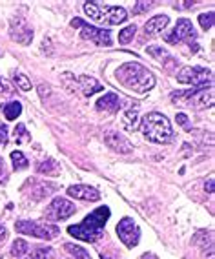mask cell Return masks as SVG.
<instances>
[{"label":"cell","instance_id":"1","mask_svg":"<svg viewBox=\"0 0 215 259\" xmlns=\"http://www.w3.org/2000/svg\"><path fill=\"white\" fill-rule=\"evenodd\" d=\"M115 79L122 84L124 88L135 93H148L155 86V77L148 68L139 62H126L115 71Z\"/></svg>","mask_w":215,"mask_h":259},{"label":"cell","instance_id":"2","mask_svg":"<svg viewBox=\"0 0 215 259\" xmlns=\"http://www.w3.org/2000/svg\"><path fill=\"white\" fill-rule=\"evenodd\" d=\"M110 215H111V212L108 206H99V208L93 210L90 215H86L78 225L68 227V234L73 236L75 239L93 243V241H97L102 236L104 225H106V221L110 219Z\"/></svg>","mask_w":215,"mask_h":259},{"label":"cell","instance_id":"3","mask_svg":"<svg viewBox=\"0 0 215 259\" xmlns=\"http://www.w3.org/2000/svg\"><path fill=\"white\" fill-rule=\"evenodd\" d=\"M141 130L144 137L151 143L166 144L174 139V128L169 124L168 117L157 113V111L144 115V119L141 120Z\"/></svg>","mask_w":215,"mask_h":259},{"label":"cell","instance_id":"4","mask_svg":"<svg viewBox=\"0 0 215 259\" xmlns=\"http://www.w3.org/2000/svg\"><path fill=\"white\" fill-rule=\"evenodd\" d=\"M177 80L183 84H192L193 88H206V84L211 86L213 75L208 68H202V66H186L177 71Z\"/></svg>","mask_w":215,"mask_h":259},{"label":"cell","instance_id":"5","mask_svg":"<svg viewBox=\"0 0 215 259\" xmlns=\"http://www.w3.org/2000/svg\"><path fill=\"white\" fill-rule=\"evenodd\" d=\"M15 228H17V232H20V234L37 237V239L50 241L59 236V227H55V225H46V223H40V221H17Z\"/></svg>","mask_w":215,"mask_h":259},{"label":"cell","instance_id":"6","mask_svg":"<svg viewBox=\"0 0 215 259\" xmlns=\"http://www.w3.org/2000/svg\"><path fill=\"white\" fill-rule=\"evenodd\" d=\"M71 26L73 28H80V37L86 38V40H92L99 46H111V33L106 31V29H99L92 24L84 22L82 19H77L75 17L71 20Z\"/></svg>","mask_w":215,"mask_h":259},{"label":"cell","instance_id":"7","mask_svg":"<svg viewBox=\"0 0 215 259\" xmlns=\"http://www.w3.org/2000/svg\"><path fill=\"white\" fill-rule=\"evenodd\" d=\"M164 40L168 42V44H183V42L192 44V42L197 40V31L193 29L190 20L181 19V20H177L175 28L164 37Z\"/></svg>","mask_w":215,"mask_h":259},{"label":"cell","instance_id":"8","mask_svg":"<svg viewBox=\"0 0 215 259\" xmlns=\"http://www.w3.org/2000/svg\"><path fill=\"white\" fill-rule=\"evenodd\" d=\"M117 236L122 241L128 248L139 245V239H141V228L137 227V223L133 221L132 218H122L117 225Z\"/></svg>","mask_w":215,"mask_h":259},{"label":"cell","instance_id":"9","mask_svg":"<svg viewBox=\"0 0 215 259\" xmlns=\"http://www.w3.org/2000/svg\"><path fill=\"white\" fill-rule=\"evenodd\" d=\"M75 213V204L64 197H55L46 208V218L51 221H64Z\"/></svg>","mask_w":215,"mask_h":259},{"label":"cell","instance_id":"10","mask_svg":"<svg viewBox=\"0 0 215 259\" xmlns=\"http://www.w3.org/2000/svg\"><path fill=\"white\" fill-rule=\"evenodd\" d=\"M126 19H128V11L124 10L122 6H102L101 4V19H99V22L117 26V24H122Z\"/></svg>","mask_w":215,"mask_h":259},{"label":"cell","instance_id":"11","mask_svg":"<svg viewBox=\"0 0 215 259\" xmlns=\"http://www.w3.org/2000/svg\"><path fill=\"white\" fill-rule=\"evenodd\" d=\"M11 38L17 42H20V44H29V42L33 40V29L29 28V24L26 22L24 19H15L13 22H11Z\"/></svg>","mask_w":215,"mask_h":259},{"label":"cell","instance_id":"12","mask_svg":"<svg viewBox=\"0 0 215 259\" xmlns=\"http://www.w3.org/2000/svg\"><path fill=\"white\" fill-rule=\"evenodd\" d=\"M68 195H69V197H75V199H82V201H99V199H101L99 190L93 188V186H88V185L69 186Z\"/></svg>","mask_w":215,"mask_h":259},{"label":"cell","instance_id":"13","mask_svg":"<svg viewBox=\"0 0 215 259\" xmlns=\"http://www.w3.org/2000/svg\"><path fill=\"white\" fill-rule=\"evenodd\" d=\"M104 141L110 148H113L115 152H119V153H130L133 150L130 141L124 139L122 135H119L117 132H108V134L104 135Z\"/></svg>","mask_w":215,"mask_h":259},{"label":"cell","instance_id":"14","mask_svg":"<svg viewBox=\"0 0 215 259\" xmlns=\"http://www.w3.org/2000/svg\"><path fill=\"white\" fill-rule=\"evenodd\" d=\"M168 22H169V19L166 15H157V17H153V19H150L144 24V33H146L148 37L157 35V33H162V29L168 26Z\"/></svg>","mask_w":215,"mask_h":259},{"label":"cell","instance_id":"15","mask_svg":"<svg viewBox=\"0 0 215 259\" xmlns=\"http://www.w3.org/2000/svg\"><path fill=\"white\" fill-rule=\"evenodd\" d=\"M78 88H80V92L86 95V97H92L93 93L97 92H102V84L97 82L93 77H88V75H82L80 79H78Z\"/></svg>","mask_w":215,"mask_h":259},{"label":"cell","instance_id":"16","mask_svg":"<svg viewBox=\"0 0 215 259\" xmlns=\"http://www.w3.org/2000/svg\"><path fill=\"white\" fill-rule=\"evenodd\" d=\"M148 53H150L153 59L159 60V62H162L166 68H174V66H179L177 62H175L174 57L169 55L166 50H162V48H159V46H150V48H148Z\"/></svg>","mask_w":215,"mask_h":259},{"label":"cell","instance_id":"17","mask_svg":"<svg viewBox=\"0 0 215 259\" xmlns=\"http://www.w3.org/2000/svg\"><path fill=\"white\" fill-rule=\"evenodd\" d=\"M119 95L117 93H106L97 101V108L99 110H108V111H117L119 110Z\"/></svg>","mask_w":215,"mask_h":259},{"label":"cell","instance_id":"18","mask_svg":"<svg viewBox=\"0 0 215 259\" xmlns=\"http://www.w3.org/2000/svg\"><path fill=\"white\" fill-rule=\"evenodd\" d=\"M122 124L126 132H135L139 128V111L137 110H126L122 115Z\"/></svg>","mask_w":215,"mask_h":259},{"label":"cell","instance_id":"19","mask_svg":"<svg viewBox=\"0 0 215 259\" xmlns=\"http://www.w3.org/2000/svg\"><path fill=\"white\" fill-rule=\"evenodd\" d=\"M20 259H53V248L50 246H38L33 248L31 252H26V255H22Z\"/></svg>","mask_w":215,"mask_h":259},{"label":"cell","instance_id":"20","mask_svg":"<svg viewBox=\"0 0 215 259\" xmlns=\"http://www.w3.org/2000/svg\"><path fill=\"white\" fill-rule=\"evenodd\" d=\"M59 164H57L53 159H46V161H42L37 164V170L40 171V174H48V176H57L59 174Z\"/></svg>","mask_w":215,"mask_h":259},{"label":"cell","instance_id":"21","mask_svg":"<svg viewBox=\"0 0 215 259\" xmlns=\"http://www.w3.org/2000/svg\"><path fill=\"white\" fill-rule=\"evenodd\" d=\"M20 113H22V104H20L19 101H13V102H10V104H6L4 115L8 120H15Z\"/></svg>","mask_w":215,"mask_h":259},{"label":"cell","instance_id":"22","mask_svg":"<svg viewBox=\"0 0 215 259\" xmlns=\"http://www.w3.org/2000/svg\"><path fill=\"white\" fill-rule=\"evenodd\" d=\"M11 162H13V166L17 168V170H26V168L29 166V161L26 159V155H24L22 152H19V150L11 152Z\"/></svg>","mask_w":215,"mask_h":259},{"label":"cell","instance_id":"23","mask_svg":"<svg viewBox=\"0 0 215 259\" xmlns=\"http://www.w3.org/2000/svg\"><path fill=\"white\" fill-rule=\"evenodd\" d=\"M64 248H66V252H69V254H71V257H73V259H92V255L88 254L82 246L68 243V245H64Z\"/></svg>","mask_w":215,"mask_h":259},{"label":"cell","instance_id":"24","mask_svg":"<svg viewBox=\"0 0 215 259\" xmlns=\"http://www.w3.org/2000/svg\"><path fill=\"white\" fill-rule=\"evenodd\" d=\"M197 97H199V101H197V104L201 108H211L213 106V92L211 90H208V92H197L195 93Z\"/></svg>","mask_w":215,"mask_h":259},{"label":"cell","instance_id":"25","mask_svg":"<svg viewBox=\"0 0 215 259\" xmlns=\"http://www.w3.org/2000/svg\"><path fill=\"white\" fill-rule=\"evenodd\" d=\"M29 250V245H28V241H24V239H17L13 243V246H11V255H15L17 259H20L22 255H26V252Z\"/></svg>","mask_w":215,"mask_h":259},{"label":"cell","instance_id":"26","mask_svg":"<svg viewBox=\"0 0 215 259\" xmlns=\"http://www.w3.org/2000/svg\"><path fill=\"white\" fill-rule=\"evenodd\" d=\"M135 31H137L135 24H132V26H126V28L119 33V42H120V44H122V46L130 44V42L133 40V35H135Z\"/></svg>","mask_w":215,"mask_h":259},{"label":"cell","instance_id":"27","mask_svg":"<svg viewBox=\"0 0 215 259\" xmlns=\"http://www.w3.org/2000/svg\"><path fill=\"white\" fill-rule=\"evenodd\" d=\"M15 84H17L22 92H29V90H31V80L22 73H15Z\"/></svg>","mask_w":215,"mask_h":259},{"label":"cell","instance_id":"28","mask_svg":"<svg viewBox=\"0 0 215 259\" xmlns=\"http://www.w3.org/2000/svg\"><path fill=\"white\" fill-rule=\"evenodd\" d=\"M199 24H201V28L204 29H210L213 26V11H208V13H202L199 15Z\"/></svg>","mask_w":215,"mask_h":259},{"label":"cell","instance_id":"29","mask_svg":"<svg viewBox=\"0 0 215 259\" xmlns=\"http://www.w3.org/2000/svg\"><path fill=\"white\" fill-rule=\"evenodd\" d=\"M15 137H17V141H19V143H24V141H28L29 139V134L26 132V126H24V124L17 126V130H15Z\"/></svg>","mask_w":215,"mask_h":259},{"label":"cell","instance_id":"30","mask_svg":"<svg viewBox=\"0 0 215 259\" xmlns=\"http://www.w3.org/2000/svg\"><path fill=\"white\" fill-rule=\"evenodd\" d=\"M151 10V2H137L135 4V13H144V11Z\"/></svg>","mask_w":215,"mask_h":259},{"label":"cell","instance_id":"31","mask_svg":"<svg viewBox=\"0 0 215 259\" xmlns=\"http://www.w3.org/2000/svg\"><path fill=\"white\" fill-rule=\"evenodd\" d=\"M6 139H8V132H6V126L0 124V146H4Z\"/></svg>","mask_w":215,"mask_h":259},{"label":"cell","instance_id":"32","mask_svg":"<svg viewBox=\"0 0 215 259\" xmlns=\"http://www.w3.org/2000/svg\"><path fill=\"white\" fill-rule=\"evenodd\" d=\"M177 120H179V122H181L183 126H186V124H188V117L184 115V113H179V115H177Z\"/></svg>","mask_w":215,"mask_h":259},{"label":"cell","instance_id":"33","mask_svg":"<svg viewBox=\"0 0 215 259\" xmlns=\"http://www.w3.org/2000/svg\"><path fill=\"white\" fill-rule=\"evenodd\" d=\"M10 90L11 88L4 82V79H0V92H10Z\"/></svg>","mask_w":215,"mask_h":259},{"label":"cell","instance_id":"34","mask_svg":"<svg viewBox=\"0 0 215 259\" xmlns=\"http://www.w3.org/2000/svg\"><path fill=\"white\" fill-rule=\"evenodd\" d=\"M206 190H208L210 194H213V179L208 181V185H206Z\"/></svg>","mask_w":215,"mask_h":259},{"label":"cell","instance_id":"35","mask_svg":"<svg viewBox=\"0 0 215 259\" xmlns=\"http://www.w3.org/2000/svg\"><path fill=\"white\" fill-rule=\"evenodd\" d=\"M4 177V161H2V157H0V179Z\"/></svg>","mask_w":215,"mask_h":259},{"label":"cell","instance_id":"36","mask_svg":"<svg viewBox=\"0 0 215 259\" xmlns=\"http://www.w3.org/2000/svg\"><path fill=\"white\" fill-rule=\"evenodd\" d=\"M141 259H157V255H153V254H142Z\"/></svg>","mask_w":215,"mask_h":259},{"label":"cell","instance_id":"37","mask_svg":"<svg viewBox=\"0 0 215 259\" xmlns=\"http://www.w3.org/2000/svg\"><path fill=\"white\" fill-rule=\"evenodd\" d=\"M101 259H110V257H108V254H104V252H102V255H101Z\"/></svg>","mask_w":215,"mask_h":259},{"label":"cell","instance_id":"38","mask_svg":"<svg viewBox=\"0 0 215 259\" xmlns=\"http://www.w3.org/2000/svg\"><path fill=\"white\" fill-rule=\"evenodd\" d=\"M0 55H2V53H0Z\"/></svg>","mask_w":215,"mask_h":259}]
</instances>
